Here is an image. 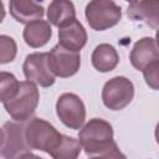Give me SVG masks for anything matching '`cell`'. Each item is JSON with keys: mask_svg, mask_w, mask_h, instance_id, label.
Segmentation results:
<instances>
[{"mask_svg": "<svg viewBox=\"0 0 159 159\" xmlns=\"http://www.w3.org/2000/svg\"><path fill=\"white\" fill-rule=\"evenodd\" d=\"M56 113L60 120L71 129H80L86 119V107L75 93H63L56 102Z\"/></svg>", "mask_w": 159, "mask_h": 159, "instance_id": "cell-6", "label": "cell"}, {"mask_svg": "<svg viewBox=\"0 0 159 159\" xmlns=\"http://www.w3.org/2000/svg\"><path fill=\"white\" fill-rule=\"evenodd\" d=\"M134 97V86L130 80L117 76L106 82L102 89L103 104L112 111H120L127 107Z\"/></svg>", "mask_w": 159, "mask_h": 159, "instance_id": "cell-5", "label": "cell"}, {"mask_svg": "<svg viewBox=\"0 0 159 159\" xmlns=\"http://www.w3.org/2000/svg\"><path fill=\"white\" fill-rule=\"evenodd\" d=\"M11 16L20 24H30L36 20H41L45 14L43 7L35 2L27 0H11L9 4Z\"/></svg>", "mask_w": 159, "mask_h": 159, "instance_id": "cell-13", "label": "cell"}, {"mask_svg": "<svg viewBox=\"0 0 159 159\" xmlns=\"http://www.w3.org/2000/svg\"><path fill=\"white\" fill-rule=\"evenodd\" d=\"M30 149L25 138V127L19 123L6 122L1 128L2 159H19Z\"/></svg>", "mask_w": 159, "mask_h": 159, "instance_id": "cell-7", "label": "cell"}, {"mask_svg": "<svg viewBox=\"0 0 159 159\" xmlns=\"http://www.w3.org/2000/svg\"><path fill=\"white\" fill-rule=\"evenodd\" d=\"M127 15L130 20L142 21L147 26L155 29L159 26V0L130 1Z\"/></svg>", "mask_w": 159, "mask_h": 159, "instance_id": "cell-10", "label": "cell"}, {"mask_svg": "<svg viewBox=\"0 0 159 159\" xmlns=\"http://www.w3.org/2000/svg\"><path fill=\"white\" fill-rule=\"evenodd\" d=\"M24 75L27 81L40 84L41 87H50L55 83V75L48 66V53L35 52L25 58Z\"/></svg>", "mask_w": 159, "mask_h": 159, "instance_id": "cell-8", "label": "cell"}, {"mask_svg": "<svg viewBox=\"0 0 159 159\" xmlns=\"http://www.w3.org/2000/svg\"><path fill=\"white\" fill-rule=\"evenodd\" d=\"M159 60V47L154 39L143 37L137 41L130 51V63L138 71H143L148 65Z\"/></svg>", "mask_w": 159, "mask_h": 159, "instance_id": "cell-11", "label": "cell"}, {"mask_svg": "<svg viewBox=\"0 0 159 159\" xmlns=\"http://www.w3.org/2000/svg\"><path fill=\"white\" fill-rule=\"evenodd\" d=\"M39 99L40 93L35 83L24 81L20 82L17 92L2 104L12 119L16 122H26L35 113Z\"/></svg>", "mask_w": 159, "mask_h": 159, "instance_id": "cell-2", "label": "cell"}, {"mask_svg": "<svg viewBox=\"0 0 159 159\" xmlns=\"http://www.w3.org/2000/svg\"><path fill=\"white\" fill-rule=\"evenodd\" d=\"M47 19L53 26L61 27L76 19V10L72 1L53 0L47 7Z\"/></svg>", "mask_w": 159, "mask_h": 159, "instance_id": "cell-16", "label": "cell"}, {"mask_svg": "<svg viewBox=\"0 0 159 159\" xmlns=\"http://www.w3.org/2000/svg\"><path fill=\"white\" fill-rule=\"evenodd\" d=\"M19 159H42V158H40V157H37L36 154H32V153H30V152H27V153H25V154H22L21 157H19Z\"/></svg>", "mask_w": 159, "mask_h": 159, "instance_id": "cell-22", "label": "cell"}, {"mask_svg": "<svg viewBox=\"0 0 159 159\" xmlns=\"http://www.w3.org/2000/svg\"><path fill=\"white\" fill-rule=\"evenodd\" d=\"M25 138L30 149H37L50 154L61 140L62 134L45 119L32 118L25 127Z\"/></svg>", "mask_w": 159, "mask_h": 159, "instance_id": "cell-3", "label": "cell"}, {"mask_svg": "<svg viewBox=\"0 0 159 159\" xmlns=\"http://www.w3.org/2000/svg\"><path fill=\"white\" fill-rule=\"evenodd\" d=\"M89 159H127V157L118 149L117 144H114L111 149L101 153L99 155H96V157H92Z\"/></svg>", "mask_w": 159, "mask_h": 159, "instance_id": "cell-21", "label": "cell"}, {"mask_svg": "<svg viewBox=\"0 0 159 159\" xmlns=\"http://www.w3.org/2000/svg\"><path fill=\"white\" fill-rule=\"evenodd\" d=\"M81 65V56L78 52L70 51L61 45H56L48 52V66L51 72L61 78H67L77 73Z\"/></svg>", "mask_w": 159, "mask_h": 159, "instance_id": "cell-9", "label": "cell"}, {"mask_svg": "<svg viewBox=\"0 0 159 159\" xmlns=\"http://www.w3.org/2000/svg\"><path fill=\"white\" fill-rule=\"evenodd\" d=\"M145 83L155 91H159V60L152 62L143 70Z\"/></svg>", "mask_w": 159, "mask_h": 159, "instance_id": "cell-20", "label": "cell"}, {"mask_svg": "<svg viewBox=\"0 0 159 159\" xmlns=\"http://www.w3.org/2000/svg\"><path fill=\"white\" fill-rule=\"evenodd\" d=\"M155 139H157V143L159 144V123L155 127Z\"/></svg>", "mask_w": 159, "mask_h": 159, "instance_id": "cell-23", "label": "cell"}, {"mask_svg": "<svg viewBox=\"0 0 159 159\" xmlns=\"http://www.w3.org/2000/svg\"><path fill=\"white\" fill-rule=\"evenodd\" d=\"M20 86V82L16 80V77L12 73L9 72H1L0 73V99L1 102H6L10 99L16 92Z\"/></svg>", "mask_w": 159, "mask_h": 159, "instance_id": "cell-18", "label": "cell"}, {"mask_svg": "<svg viewBox=\"0 0 159 159\" xmlns=\"http://www.w3.org/2000/svg\"><path fill=\"white\" fill-rule=\"evenodd\" d=\"M155 41H157V45H158V47H159V29H158L157 32H155Z\"/></svg>", "mask_w": 159, "mask_h": 159, "instance_id": "cell-24", "label": "cell"}, {"mask_svg": "<svg viewBox=\"0 0 159 159\" xmlns=\"http://www.w3.org/2000/svg\"><path fill=\"white\" fill-rule=\"evenodd\" d=\"M92 65L99 72H109L116 68L119 62V55L117 50L109 43L98 45L92 53Z\"/></svg>", "mask_w": 159, "mask_h": 159, "instance_id": "cell-15", "label": "cell"}, {"mask_svg": "<svg viewBox=\"0 0 159 159\" xmlns=\"http://www.w3.org/2000/svg\"><path fill=\"white\" fill-rule=\"evenodd\" d=\"M84 15L93 30L103 31L119 22L122 10L112 0H93L87 4Z\"/></svg>", "mask_w": 159, "mask_h": 159, "instance_id": "cell-4", "label": "cell"}, {"mask_svg": "<svg viewBox=\"0 0 159 159\" xmlns=\"http://www.w3.org/2000/svg\"><path fill=\"white\" fill-rule=\"evenodd\" d=\"M0 47H1V52H0V63H7L11 62L15 56H16V42L12 37L7 36V35H1L0 36Z\"/></svg>", "mask_w": 159, "mask_h": 159, "instance_id": "cell-19", "label": "cell"}, {"mask_svg": "<svg viewBox=\"0 0 159 159\" xmlns=\"http://www.w3.org/2000/svg\"><path fill=\"white\" fill-rule=\"evenodd\" d=\"M87 42V32L83 25L77 20H72L58 30V45L62 47L78 52Z\"/></svg>", "mask_w": 159, "mask_h": 159, "instance_id": "cell-12", "label": "cell"}, {"mask_svg": "<svg viewBox=\"0 0 159 159\" xmlns=\"http://www.w3.org/2000/svg\"><path fill=\"white\" fill-rule=\"evenodd\" d=\"M78 140L87 154H101L116 144L112 125L101 118L87 122L78 133Z\"/></svg>", "mask_w": 159, "mask_h": 159, "instance_id": "cell-1", "label": "cell"}, {"mask_svg": "<svg viewBox=\"0 0 159 159\" xmlns=\"http://www.w3.org/2000/svg\"><path fill=\"white\" fill-rule=\"evenodd\" d=\"M81 149L82 147L80 140L62 134L61 140L50 152V155L52 157V159H77Z\"/></svg>", "mask_w": 159, "mask_h": 159, "instance_id": "cell-17", "label": "cell"}, {"mask_svg": "<svg viewBox=\"0 0 159 159\" xmlns=\"http://www.w3.org/2000/svg\"><path fill=\"white\" fill-rule=\"evenodd\" d=\"M22 36L27 46L37 48L45 46L50 41L52 36V29L50 26V22L45 20H36L26 25Z\"/></svg>", "mask_w": 159, "mask_h": 159, "instance_id": "cell-14", "label": "cell"}]
</instances>
